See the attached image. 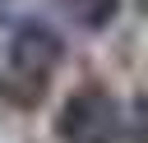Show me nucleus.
<instances>
[{"instance_id":"1","label":"nucleus","mask_w":148,"mask_h":143,"mask_svg":"<svg viewBox=\"0 0 148 143\" xmlns=\"http://www.w3.org/2000/svg\"><path fill=\"white\" fill-rule=\"evenodd\" d=\"M125 134H130V115L106 88L69 92L60 115H56V138L60 143H120Z\"/></svg>"},{"instance_id":"2","label":"nucleus","mask_w":148,"mask_h":143,"mask_svg":"<svg viewBox=\"0 0 148 143\" xmlns=\"http://www.w3.org/2000/svg\"><path fill=\"white\" fill-rule=\"evenodd\" d=\"M5 60H9V78L23 83L28 97H42L46 78H51V74L60 69V60H65V42H60V32H56L51 23H42V18H23V23L9 32V51H5Z\"/></svg>"},{"instance_id":"3","label":"nucleus","mask_w":148,"mask_h":143,"mask_svg":"<svg viewBox=\"0 0 148 143\" xmlns=\"http://www.w3.org/2000/svg\"><path fill=\"white\" fill-rule=\"evenodd\" d=\"M56 5H60V14H65L74 28H83V32H102V28H111L116 14H120V0H56Z\"/></svg>"},{"instance_id":"4","label":"nucleus","mask_w":148,"mask_h":143,"mask_svg":"<svg viewBox=\"0 0 148 143\" xmlns=\"http://www.w3.org/2000/svg\"><path fill=\"white\" fill-rule=\"evenodd\" d=\"M143 9H148V0H143Z\"/></svg>"}]
</instances>
